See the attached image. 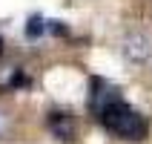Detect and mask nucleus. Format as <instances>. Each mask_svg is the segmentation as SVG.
I'll use <instances>...</instances> for the list:
<instances>
[{
    "label": "nucleus",
    "mask_w": 152,
    "mask_h": 144,
    "mask_svg": "<svg viewBox=\"0 0 152 144\" xmlns=\"http://www.w3.org/2000/svg\"><path fill=\"white\" fill-rule=\"evenodd\" d=\"M12 133V115H9L6 110H0V141Z\"/></svg>",
    "instance_id": "5"
},
{
    "label": "nucleus",
    "mask_w": 152,
    "mask_h": 144,
    "mask_svg": "<svg viewBox=\"0 0 152 144\" xmlns=\"http://www.w3.org/2000/svg\"><path fill=\"white\" fill-rule=\"evenodd\" d=\"M0 52H3V38H0Z\"/></svg>",
    "instance_id": "6"
},
{
    "label": "nucleus",
    "mask_w": 152,
    "mask_h": 144,
    "mask_svg": "<svg viewBox=\"0 0 152 144\" xmlns=\"http://www.w3.org/2000/svg\"><path fill=\"white\" fill-rule=\"evenodd\" d=\"M95 115H98V121L109 130L112 136L124 138V141H144L146 138V130L149 127H146L144 115H138L118 92L109 95L103 104H98L95 107Z\"/></svg>",
    "instance_id": "1"
},
{
    "label": "nucleus",
    "mask_w": 152,
    "mask_h": 144,
    "mask_svg": "<svg viewBox=\"0 0 152 144\" xmlns=\"http://www.w3.org/2000/svg\"><path fill=\"white\" fill-rule=\"evenodd\" d=\"M43 29H46V23H43V17H29V23H26V35L29 38H40L43 35Z\"/></svg>",
    "instance_id": "4"
},
{
    "label": "nucleus",
    "mask_w": 152,
    "mask_h": 144,
    "mask_svg": "<svg viewBox=\"0 0 152 144\" xmlns=\"http://www.w3.org/2000/svg\"><path fill=\"white\" fill-rule=\"evenodd\" d=\"M46 127H49V133L58 138V141H75V136H77L75 118H72L69 112H60V110L46 115Z\"/></svg>",
    "instance_id": "3"
},
{
    "label": "nucleus",
    "mask_w": 152,
    "mask_h": 144,
    "mask_svg": "<svg viewBox=\"0 0 152 144\" xmlns=\"http://www.w3.org/2000/svg\"><path fill=\"white\" fill-rule=\"evenodd\" d=\"M121 52H124V58L132 61V64H146L152 58V43L149 38H144L141 32H132L126 35L124 41H121Z\"/></svg>",
    "instance_id": "2"
}]
</instances>
